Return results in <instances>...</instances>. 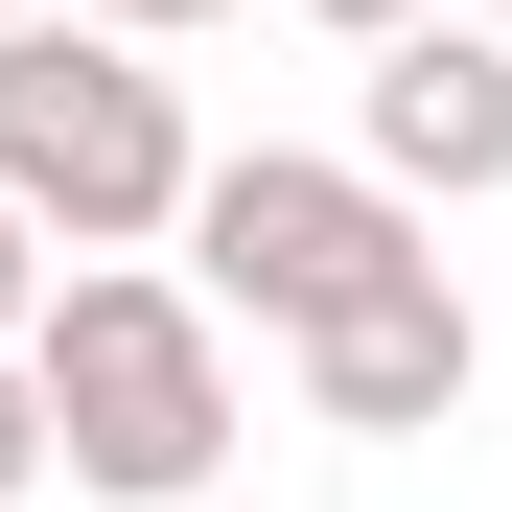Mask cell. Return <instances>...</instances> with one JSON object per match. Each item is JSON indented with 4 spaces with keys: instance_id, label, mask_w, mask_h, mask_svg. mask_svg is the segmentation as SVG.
Instances as JSON below:
<instances>
[{
    "instance_id": "9",
    "label": "cell",
    "mask_w": 512,
    "mask_h": 512,
    "mask_svg": "<svg viewBox=\"0 0 512 512\" xmlns=\"http://www.w3.org/2000/svg\"><path fill=\"white\" fill-rule=\"evenodd\" d=\"M303 24H350V47H373V24H419V0H303Z\"/></svg>"
},
{
    "instance_id": "10",
    "label": "cell",
    "mask_w": 512,
    "mask_h": 512,
    "mask_svg": "<svg viewBox=\"0 0 512 512\" xmlns=\"http://www.w3.org/2000/svg\"><path fill=\"white\" fill-rule=\"evenodd\" d=\"M163 512H233V489H163Z\"/></svg>"
},
{
    "instance_id": "1",
    "label": "cell",
    "mask_w": 512,
    "mask_h": 512,
    "mask_svg": "<svg viewBox=\"0 0 512 512\" xmlns=\"http://www.w3.org/2000/svg\"><path fill=\"white\" fill-rule=\"evenodd\" d=\"M24 396H47V466L70 489H233V326L163 280V256H70V280L24 303Z\"/></svg>"
},
{
    "instance_id": "4",
    "label": "cell",
    "mask_w": 512,
    "mask_h": 512,
    "mask_svg": "<svg viewBox=\"0 0 512 512\" xmlns=\"http://www.w3.org/2000/svg\"><path fill=\"white\" fill-rule=\"evenodd\" d=\"M350 163H373L396 210H489V187H512V24H466V0H419V24H373Z\"/></svg>"
},
{
    "instance_id": "2",
    "label": "cell",
    "mask_w": 512,
    "mask_h": 512,
    "mask_svg": "<svg viewBox=\"0 0 512 512\" xmlns=\"http://www.w3.org/2000/svg\"><path fill=\"white\" fill-rule=\"evenodd\" d=\"M187 94H163V47L70 24V0H24L0 24V210H24L47 256H140L163 210H187Z\"/></svg>"
},
{
    "instance_id": "6",
    "label": "cell",
    "mask_w": 512,
    "mask_h": 512,
    "mask_svg": "<svg viewBox=\"0 0 512 512\" xmlns=\"http://www.w3.org/2000/svg\"><path fill=\"white\" fill-rule=\"evenodd\" d=\"M47 489V396H24V350H0V512Z\"/></svg>"
},
{
    "instance_id": "3",
    "label": "cell",
    "mask_w": 512,
    "mask_h": 512,
    "mask_svg": "<svg viewBox=\"0 0 512 512\" xmlns=\"http://www.w3.org/2000/svg\"><path fill=\"white\" fill-rule=\"evenodd\" d=\"M163 233H187V303H210V326H233V303H256V326H326L350 280L419 256V210L373 187L350 140H233V163H187Z\"/></svg>"
},
{
    "instance_id": "12",
    "label": "cell",
    "mask_w": 512,
    "mask_h": 512,
    "mask_svg": "<svg viewBox=\"0 0 512 512\" xmlns=\"http://www.w3.org/2000/svg\"><path fill=\"white\" fill-rule=\"evenodd\" d=\"M0 24H24V0H0Z\"/></svg>"
},
{
    "instance_id": "11",
    "label": "cell",
    "mask_w": 512,
    "mask_h": 512,
    "mask_svg": "<svg viewBox=\"0 0 512 512\" xmlns=\"http://www.w3.org/2000/svg\"><path fill=\"white\" fill-rule=\"evenodd\" d=\"M466 24H512V0H466Z\"/></svg>"
},
{
    "instance_id": "8",
    "label": "cell",
    "mask_w": 512,
    "mask_h": 512,
    "mask_svg": "<svg viewBox=\"0 0 512 512\" xmlns=\"http://www.w3.org/2000/svg\"><path fill=\"white\" fill-rule=\"evenodd\" d=\"M24 303H47V233H24V210H0V350H24Z\"/></svg>"
},
{
    "instance_id": "7",
    "label": "cell",
    "mask_w": 512,
    "mask_h": 512,
    "mask_svg": "<svg viewBox=\"0 0 512 512\" xmlns=\"http://www.w3.org/2000/svg\"><path fill=\"white\" fill-rule=\"evenodd\" d=\"M70 24H117V47H187V24H233V0H70Z\"/></svg>"
},
{
    "instance_id": "5",
    "label": "cell",
    "mask_w": 512,
    "mask_h": 512,
    "mask_svg": "<svg viewBox=\"0 0 512 512\" xmlns=\"http://www.w3.org/2000/svg\"><path fill=\"white\" fill-rule=\"evenodd\" d=\"M303 350V396H326V443H443V419L489 396V326H466V280H443V233L396 256V280H350L326 326H280Z\"/></svg>"
}]
</instances>
